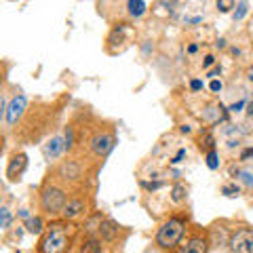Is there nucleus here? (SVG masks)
<instances>
[{"label":"nucleus","instance_id":"f257e3e1","mask_svg":"<svg viewBox=\"0 0 253 253\" xmlns=\"http://www.w3.org/2000/svg\"><path fill=\"white\" fill-rule=\"evenodd\" d=\"M78 236L81 226H74L70 219L51 221L38 239L36 253H74Z\"/></svg>","mask_w":253,"mask_h":253},{"label":"nucleus","instance_id":"f03ea898","mask_svg":"<svg viewBox=\"0 0 253 253\" xmlns=\"http://www.w3.org/2000/svg\"><path fill=\"white\" fill-rule=\"evenodd\" d=\"M70 201V190L61 186L51 173L42 181L41 192H38V207H41L44 217H57L63 215V209Z\"/></svg>","mask_w":253,"mask_h":253},{"label":"nucleus","instance_id":"7ed1b4c3","mask_svg":"<svg viewBox=\"0 0 253 253\" xmlns=\"http://www.w3.org/2000/svg\"><path fill=\"white\" fill-rule=\"evenodd\" d=\"M188 215H171L169 219H165L156 230V236H154V245L156 249H161L165 253H173L175 251L184 236L188 234Z\"/></svg>","mask_w":253,"mask_h":253},{"label":"nucleus","instance_id":"20e7f679","mask_svg":"<svg viewBox=\"0 0 253 253\" xmlns=\"http://www.w3.org/2000/svg\"><path fill=\"white\" fill-rule=\"evenodd\" d=\"M51 175L59 181L61 186H66L72 192H81L84 190V181H86V167L81 158H66L61 161L57 167L51 171Z\"/></svg>","mask_w":253,"mask_h":253},{"label":"nucleus","instance_id":"39448f33","mask_svg":"<svg viewBox=\"0 0 253 253\" xmlns=\"http://www.w3.org/2000/svg\"><path fill=\"white\" fill-rule=\"evenodd\" d=\"M116 146V131L112 125H99L91 131L89 139H86V148H89V156L95 158L97 163H104V158L114 150Z\"/></svg>","mask_w":253,"mask_h":253},{"label":"nucleus","instance_id":"423d86ee","mask_svg":"<svg viewBox=\"0 0 253 253\" xmlns=\"http://www.w3.org/2000/svg\"><path fill=\"white\" fill-rule=\"evenodd\" d=\"M211 249V234L205 228H190L186 234V241H181L179 247L173 253H209Z\"/></svg>","mask_w":253,"mask_h":253},{"label":"nucleus","instance_id":"0eeeda50","mask_svg":"<svg viewBox=\"0 0 253 253\" xmlns=\"http://www.w3.org/2000/svg\"><path fill=\"white\" fill-rule=\"evenodd\" d=\"M26 114H28V99H26V95L19 93L9 101V106H6L4 114H2V123L6 129H13L15 125L23 121Z\"/></svg>","mask_w":253,"mask_h":253},{"label":"nucleus","instance_id":"6e6552de","mask_svg":"<svg viewBox=\"0 0 253 253\" xmlns=\"http://www.w3.org/2000/svg\"><path fill=\"white\" fill-rule=\"evenodd\" d=\"M89 213V201H86V194L84 190H81V192H72L70 194V201L66 205V209H63V219H70L74 221L78 217H83Z\"/></svg>","mask_w":253,"mask_h":253},{"label":"nucleus","instance_id":"1a4fd4ad","mask_svg":"<svg viewBox=\"0 0 253 253\" xmlns=\"http://www.w3.org/2000/svg\"><path fill=\"white\" fill-rule=\"evenodd\" d=\"M230 249L234 253H253V230L249 228H239L230 234Z\"/></svg>","mask_w":253,"mask_h":253},{"label":"nucleus","instance_id":"9d476101","mask_svg":"<svg viewBox=\"0 0 253 253\" xmlns=\"http://www.w3.org/2000/svg\"><path fill=\"white\" fill-rule=\"evenodd\" d=\"M28 169V154L26 152H15L9 163H6V179L9 181H19L21 175Z\"/></svg>","mask_w":253,"mask_h":253},{"label":"nucleus","instance_id":"9b49d317","mask_svg":"<svg viewBox=\"0 0 253 253\" xmlns=\"http://www.w3.org/2000/svg\"><path fill=\"white\" fill-rule=\"evenodd\" d=\"M63 150H66V139H61L59 135H53V137L44 144L42 152H44V158H46V161H55V158H59V156H61Z\"/></svg>","mask_w":253,"mask_h":253},{"label":"nucleus","instance_id":"f8f14e48","mask_svg":"<svg viewBox=\"0 0 253 253\" xmlns=\"http://www.w3.org/2000/svg\"><path fill=\"white\" fill-rule=\"evenodd\" d=\"M146 13V2L144 0H126V15L133 19H139Z\"/></svg>","mask_w":253,"mask_h":253},{"label":"nucleus","instance_id":"ddd939ff","mask_svg":"<svg viewBox=\"0 0 253 253\" xmlns=\"http://www.w3.org/2000/svg\"><path fill=\"white\" fill-rule=\"evenodd\" d=\"M26 230H28L30 234H42V232L46 230V224H44L42 215L28 217V219H26Z\"/></svg>","mask_w":253,"mask_h":253},{"label":"nucleus","instance_id":"4468645a","mask_svg":"<svg viewBox=\"0 0 253 253\" xmlns=\"http://www.w3.org/2000/svg\"><path fill=\"white\" fill-rule=\"evenodd\" d=\"M188 199V188L184 184H175L171 188V201L173 203H184Z\"/></svg>","mask_w":253,"mask_h":253},{"label":"nucleus","instance_id":"2eb2a0df","mask_svg":"<svg viewBox=\"0 0 253 253\" xmlns=\"http://www.w3.org/2000/svg\"><path fill=\"white\" fill-rule=\"evenodd\" d=\"M199 148L203 150V152H209V150H215V139H213V135L209 131L203 133V137L199 139Z\"/></svg>","mask_w":253,"mask_h":253},{"label":"nucleus","instance_id":"dca6fc26","mask_svg":"<svg viewBox=\"0 0 253 253\" xmlns=\"http://www.w3.org/2000/svg\"><path fill=\"white\" fill-rule=\"evenodd\" d=\"M207 167L211 171H215L219 167V156H217V150H209L207 152Z\"/></svg>","mask_w":253,"mask_h":253},{"label":"nucleus","instance_id":"f3484780","mask_svg":"<svg viewBox=\"0 0 253 253\" xmlns=\"http://www.w3.org/2000/svg\"><path fill=\"white\" fill-rule=\"evenodd\" d=\"M234 9H236V6H234ZM245 13H247V2H245V0H239V9L232 13V19L234 21H241L245 17Z\"/></svg>","mask_w":253,"mask_h":253},{"label":"nucleus","instance_id":"a211bd4d","mask_svg":"<svg viewBox=\"0 0 253 253\" xmlns=\"http://www.w3.org/2000/svg\"><path fill=\"white\" fill-rule=\"evenodd\" d=\"M0 215H2V230H9V226H11V211L6 207H2Z\"/></svg>","mask_w":253,"mask_h":253},{"label":"nucleus","instance_id":"6ab92c4d","mask_svg":"<svg viewBox=\"0 0 253 253\" xmlns=\"http://www.w3.org/2000/svg\"><path fill=\"white\" fill-rule=\"evenodd\" d=\"M221 194H226V196H236V194H239V186H236V184H228V186L221 188Z\"/></svg>","mask_w":253,"mask_h":253},{"label":"nucleus","instance_id":"aec40b11","mask_svg":"<svg viewBox=\"0 0 253 253\" xmlns=\"http://www.w3.org/2000/svg\"><path fill=\"white\" fill-rule=\"evenodd\" d=\"M239 175H241V179H243V184H247V186H253V175H251V173L243 171V173H239Z\"/></svg>","mask_w":253,"mask_h":253},{"label":"nucleus","instance_id":"412c9836","mask_svg":"<svg viewBox=\"0 0 253 253\" xmlns=\"http://www.w3.org/2000/svg\"><path fill=\"white\" fill-rule=\"evenodd\" d=\"M217 9H219L221 13H228V11L232 9V4H228L226 0H217Z\"/></svg>","mask_w":253,"mask_h":253},{"label":"nucleus","instance_id":"4be33fe9","mask_svg":"<svg viewBox=\"0 0 253 253\" xmlns=\"http://www.w3.org/2000/svg\"><path fill=\"white\" fill-rule=\"evenodd\" d=\"M190 89H192V91H203V81H199V78L190 81Z\"/></svg>","mask_w":253,"mask_h":253},{"label":"nucleus","instance_id":"5701e85b","mask_svg":"<svg viewBox=\"0 0 253 253\" xmlns=\"http://www.w3.org/2000/svg\"><path fill=\"white\" fill-rule=\"evenodd\" d=\"M213 63H215V57H213V55H207V57H205V61H203V68L207 70V68H211Z\"/></svg>","mask_w":253,"mask_h":253},{"label":"nucleus","instance_id":"b1692460","mask_svg":"<svg viewBox=\"0 0 253 253\" xmlns=\"http://www.w3.org/2000/svg\"><path fill=\"white\" fill-rule=\"evenodd\" d=\"M217 74H221V66H215V68H213L211 72H209V78H215Z\"/></svg>","mask_w":253,"mask_h":253},{"label":"nucleus","instance_id":"393cba45","mask_svg":"<svg viewBox=\"0 0 253 253\" xmlns=\"http://www.w3.org/2000/svg\"><path fill=\"white\" fill-rule=\"evenodd\" d=\"M211 91H221V83L219 81H211Z\"/></svg>","mask_w":253,"mask_h":253},{"label":"nucleus","instance_id":"a878e982","mask_svg":"<svg viewBox=\"0 0 253 253\" xmlns=\"http://www.w3.org/2000/svg\"><path fill=\"white\" fill-rule=\"evenodd\" d=\"M184 156H186V150H179V152H177V156L173 158V163H181V158H184Z\"/></svg>","mask_w":253,"mask_h":253},{"label":"nucleus","instance_id":"bb28decb","mask_svg":"<svg viewBox=\"0 0 253 253\" xmlns=\"http://www.w3.org/2000/svg\"><path fill=\"white\" fill-rule=\"evenodd\" d=\"M253 156V148H249V150H245V152L241 154V158H243V161H245V158H251Z\"/></svg>","mask_w":253,"mask_h":253},{"label":"nucleus","instance_id":"cd10ccee","mask_svg":"<svg viewBox=\"0 0 253 253\" xmlns=\"http://www.w3.org/2000/svg\"><path fill=\"white\" fill-rule=\"evenodd\" d=\"M243 106H245V101H239V104L230 106V110H232V112H236V110H239V108H243Z\"/></svg>","mask_w":253,"mask_h":253},{"label":"nucleus","instance_id":"c85d7f7f","mask_svg":"<svg viewBox=\"0 0 253 253\" xmlns=\"http://www.w3.org/2000/svg\"><path fill=\"white\" fill-rule=\"evenodd\" d=\"M247 114L253 118V101H249V104H247Z\"/></svg>","mask_w":253,"mask_h":253},{"label":"nucleus","instance_id":"c756f323","mask_svg":"<svg viewBox=\"0 0 253 253\" xmlns=\"http://www.w3.org/2000/svg\"><path fill=\"white\" fill-rule=\"evenodd\" d=\"M196 51H199V46H196V44H190V46H188V53H190V55L196 53Z\"/></svg>","mask_w":253,"mask_h":253},{"label":"nucleus","instance_id":"7c9ffc66","mask_svg":"<svg viewBox=\"0 0 253 253\" xmlns=\"http://www.w3.org/2000/svg\"><path fill=\"white\" fill-rule=\"evenodd\" d=\"M215 46H217V49H224V46H226V41H224V38H219Z\"/></svg>","mask_w":253,"mask_h":253},{"label":"nucleus","instance_id":"2f4dec72","mask_svg":"<svg viewBox=\"0 0 253 253\" xmlns=\"http://www.w3.org/2000/svg\"><path fill=\"white\" fill-rule=\"evenodd\" d=\"M249 81H251V83H253V68H251V70H249Z\"/></svg>","mask_w":253,"mask_h":253}]
</instances>
